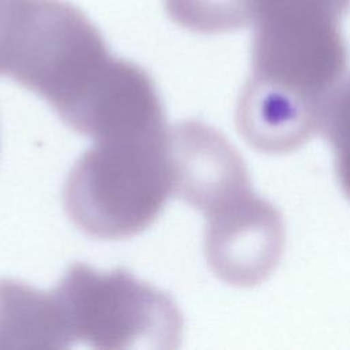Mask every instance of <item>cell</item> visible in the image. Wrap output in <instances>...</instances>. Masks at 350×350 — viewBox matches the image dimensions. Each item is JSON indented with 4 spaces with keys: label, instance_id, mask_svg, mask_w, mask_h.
I'll return each instance as SVG.
<instances>
[{
    "label": "cell",
    "instance_id": "6da1fadb",
    "mask_svg": "<svg viewBox=\"0 0 350 350\" xmlns=\"http://www.w3.org/2000/svg\"><path fill=\"white\" fill-rule=\"evenodd\" d=\"M167 137L168 129L93 141L64 183L70 220L86 235L109 241L150 227L172 194Z\"/></svg>",
    "mask_w": 350,
    "mask_h": 350
},
{
    "label": "cell",
    "instance_id": "7a4b0ae2",
    "mask_svg": "<svg viewBox=\"0 0 350 350\" xmlns=\"http://www.w3.org/2000/svg\"><path fill=\"white\" fill-rule=\"evenodd\" d=\"M72 345L101 350L174 349L182 316L171 297L126 269L74 262L53 288Z\"/></svg>",
    "mask_w": 350,
    "mask_h": 350
},
{
    "label": "cell",
    "instance_id": "3957f363",
    "mask_svg": "<svg viewBox=\"0 0 350 350\" xmlns=\"http://www.w3.org/2000/svg\"><path fill=\"white\" fill-rule=\"evenodd\" d=\"M113 56L96 26L63 0H29L14 34L5 75L64 116Z\"/></svg>",
    "mask_w": 350,
    "mask_h": 350
},
{
    "label": "cell",
    "instance_id": "277c9868",
    "mask_svg": "<svg viewBox=\"0 0 350 350\" xmlns=\"http://www.w3.org/2000/svg\"><path fill=\"white\" fill-rule=\"evenodd\" d=\"M286 241L280 212L253 190L206 217L205 258L223 282L252 287L279 264Z\"/></svg>",
    "mask_w": 350,
    "mask_h": 350
},
{
    "label": "cell",
    "instance_id": "5b68a950",
    "mask_svg": "<svg viewBox=\"0 0 350 350\" xmlns=\"http://www.w3.org/2000/svg\"><path fill=\"white\" fill-rule=\"evenodd\" d=\"M350 0H258L252 55L297 66L349 62L340 21Z\"/></svg>",
    "mask_w": 350,
    "mask_h": 350
},
{
    "label": "cell",
    "instance_id": "8992f818",
    "mask_svg": "<svg viewBox=\"0 0 350 350\" xmlns=\"http://www.w3.org/2000/svg\"><path fill=\"white\" fill-rule=\"evenodd\" d=\"M167 153L172 194L205 217L252 191L239 152L211 126L194 120L172 126Z\"/></svg>",
    "mask_w": 350,
    "mask_h": 350
},
{
    "label": "cell",
    "instance_id": "52a82bcc",
    "mask_svg": "<svg viewBox=\"0 0 350 350\" xmlns=\"http://www.w3.org/2000/svg\"><path fill=\"white\" fill-rule=\"evenodd\" d=\"M72 346L56 293L14 279H0V349Z\"/></svg>",
    "mask_w": 350,
    "mask_h": 350
},
{
    "label": "cell",
    "instance_id": "ba28073f",
    "mask_svg": "<svg viewBox=\"0 0 350 350\" xmlns=\"http://www.w3.org/2000/svg\"><path fill=\"white\" fill-rule=\"evenodd\" d=\"M258 0H165L168 15L197 33H224L254 22Z\"/></svg>",
    "mask_w": 350,
    "mask_h": 350
},
{
    "label": "cell",
    "instance_id": "9c48e42d",
    "mask_svg": "<svg viewBox=\"0 0 350 350\" xmlns=\"http://www.w3.org/2000/svg\"><path fill=\"white\" fill-rule=\"evenodd\" d=\"M320 131L334 149L336 174L343 191L350 198V77L343 79L329 96Z\"/></svg>",
    "mask_w": 350,
    "mask_h": 350
}]
</instances>
